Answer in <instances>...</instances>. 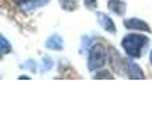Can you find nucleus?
Returning <instances> with one entry per match:
<instances>
[{"instance_id":"f257e3e1","label":"nucleus","mask_w":152,"mask_h":133,"mask_svg":"<svg viewBox=\"0 0 152 133\" xmlns=\"http://www.w3.org/2000/svg\"><path fill=\"white\" fill-rule=\"evenodd\" d=\"M148 43V37L144 36V35L140 33H129L127 36H124L123 41H121V45H123L124 51L128 56L131 57H140L143 53V49L147 45Z\"/></svg>"},{"instance_id":"f03ea898","label":"nucleus","mask_w":152,"mask_h":133,"mask_svg":"<svg viewBox=\"0 0 152 133\" xmlns=\"http://www.w3.org/2000/svg\"><path fill=\"white\" fill-rule=\"evenodd\" d=\"M107 51L102 44H95L91 48L88 55V69L89 70H96L104 67L105 61H107Z\"/></svg>"},{"instance_id":"7ed1b4c3","label":"nucleus","mask_w":152,"mask_h":133,"mask_svg":"<svg viewBox=\"0 0 152 133\" xmlns=\"http://www.w3.org/2000/svg\"><path fill=\"white\" fill-rule=\"evenodd\" d=\"M124 27L128 29H136V31H144V32H151V28L144 20L142 19H136V17H132V19H127L124 20Z\"/></svg>"},{"instance_id":"20e7f679","label":"nucleus","mask_w":152,"mask_h":133,"mask_svg":"<svg viewBox=\"0 0 152 133\" xmlns=\"http://www.w3.org/2000/svg\"><path fill=\"white\" fill-rule=\"evenodd\" d=\"M123 68L129 78H144L143 70L139 68V65H136L132 61H123Z\"/></svg>"},{"instance_id":"39448f33","label":"nucleus","mask_w":152,"mask_h":133,"mask_svg":"<svg viewBox=\"0 0 152 133\" xmlns=\"http://www.w3.org/2000/svg\"><path fill=\"white\" fill-rule=\"evenodd\" d=\"M107 57H108V63H110V65L112 67V69L119 70V68L123 67V61L124 60H121L119 52L113 47H110L107 49Z\"/></svg>"},{"instance_id":"423d86ee","label":"nucleus","mask_w":152,"mask_h":133,"mask_svg":"<svg viewBox=\"0 0 152 133\" xmlns=\"http://www.w3.org/2000/svg\"><path fill=\"white\" fill-rule=\"evenodd\" d=\"M97 17H99L100 25H102L105 31L111 32V33H113V32H115V29H116L115 28V24H113L112 19H111L110 16H107L105 13H97Z\"/></svg>"},{"instance_id":"0eeeda50","label":"nucleus","mask_w":152,"mask_h":133,"mask_svg":"<svg viewBox=\"0 0 152 133\" xmlns=\"http://www.w3.org/2000/svg\"><path fill=\"white\" fill-rule=\"evenodd\" d=\"M108 8H110L113 13L121 16L126 12V3H124L123 0H108Z\"/></svg>"},{"instance_id":"6e6552de","label":"nucleus","mask_w":152,"mask_h":133,"mask_svg":"<svg viewBox=\"0 0 152 133\" xmlns=\"http://www.w3.org/2000/svg\"><path fill=\"white\" fill-rule=\"evenodd\" d=\"M47 48H50V49H53V51H60L63 49V41H61L60 36H58V35H55V36H52L50 40L47 41Z\"/></svg>"},{"instance_id":"1a4fd4ad","label":"nucleus","mask_w":152,"mask_h":133,"mask_svg":"<svg viewBox=\"0 0 152 133\" xmlns=\"http://www.w3.org/2000/svg\"><path fill=\"white\" fill-rule=\"evenodd\" d=\"M60 1V5L64 11H68V12H72L77 8V1L76 0H59Z\"/></svg>"},{"instance_id":"9d476101","label":"nucleus","mask_w":152,"mask_h":133,"mask_svg":"<svg viewBox=\"0 0 152 133\" xmlns=\"http://www.w3.org/2000/svg\"><path fill=\"white\" fill-rule=\"evenodd\" d=\"M8 52H11V47L8 45V41L5 40V37H1V53L3 55H7Z\"/></svg>"},{"instance_id":"9b49d317","label":"nucleus","mask_w":152,"mask_h":133,"mask_svg":"<svg viewBox=\"0 0 152 133\" xmlns=\"http://www.w3.org/2000/svg\"><path fill=\"white\" fill-rule=\"evenodd\" d=\"M95 78H113V76L111 75L110 70H102V72L96 73Z\"/></svg>"},{"instance_id":"f8f14e48","label":"nucleus","mask_w":152,"mask_h":133,"mask_svg":"<svg viewBox=\"0 0 152 133\" xmlns=\"http://www.w3.org/2000/svg\"><path fill=\"white\" fill-rule=\"evenodd\" d=\"M84 4H86V7L89 8V9H95V8L97 7L96 0H84Z\"/></svg>"},{"instance_id":"ddd939ff","label":"nucleus","mask_w":152,"mask_h":133,"mask_svg":"<svg viewBox=\"0 0 152 133\" xmlns=\"http://www.w3.org/2000/svg\"><path fill=\"white\" fill-rule=\"evenodd\" d=\"M12 3H15V4H24V3H28L29 0H11Z\"/></svg>"},{"instance_id":"4468645a","label":"nucleus","mask_w":152,"mask_h":133,"mask_svg":"<svg viewBox=\"0 0 152 133\" xmlns=\"http://www.w3.org/2000/svg\"><path fill=\"white\" fill-rule=\"evenodd\" d=\"M37 1V4H44V3H47L48 0H36Z\"/></svg>"},{"instance_id":"2eb2a0df","label":"nucleus","mask_w":152,"mask_h":133,"mask_svg":"<svg viewBox=\"0 0 152 133\" xmlns=\"http://www.w3.org/2000/svg\"><path fill=\"white\" fill-rule=\"evenodd\" d=\"M150 61H151V64H152V51H151V55H150Z\"/></svg>"}]
</instances>
